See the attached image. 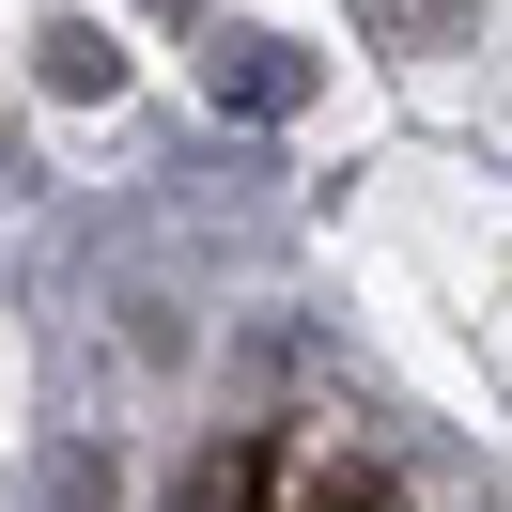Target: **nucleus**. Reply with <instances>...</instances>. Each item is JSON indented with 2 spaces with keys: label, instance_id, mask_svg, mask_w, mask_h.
I'll return each instance as SVG.
<instances>
[{
  "label": "nucleus",
  "instance_id": "obj_1",
  "mask_svg": "<svg viewBox=\"0 0 512 512\" xmlns=\"http://www.w3.org/2000/svg\"><path fill=\"white\" fill-rule=\"evenodd\" d=\"M202 94H218L233 125H295V109H311V47H280V32H218Z\"/></svg>",
  "mask_w": 512,
  "mask_h": 512
},
{
  "label": "nucleus",
  "instance_id": "obj_2",
  "mask_svg": "<svg viewBox=\"0 0 512 512\" xmlns=\"http://www.w3.org/2000/svg\"><path fill=\"white\" fill-rule=\"evenodd\" d=\"M109 78H125V47H109V32H78V16H63V32H47V94H109Z\"/></svg>",
  "mask_w": 512,
  "mask_h": 512
},
{
  "label": "nucleus",
  "instance_id": "obj_3",
  "mask_svg": "<svg viewBox=\"0 0 512 512\" xmlns=\"http://www.w3.org/2000/svg\"><path fill=\"white\" fill-rule=\"evenodd\" d=\"M373 16H388L404 47H466V16H481V0H373Z\"/></svg>",
  "mask_w": 512,
  "mask_h": 512
},
{
  "label": "nucleus",
  "instance_id": "obj_4",
  "mask_svg": "<svg viewBox=\"0 0 512 512\" xmlns=\"http://www.w3.org/2000/svg\"><path fill=\"white\" fill-rule=\"evenodd\" d=\"M295 512H404V481H373V466H357V481H311Z\"/></svg>",
  "mask_w": 512,
  "mask_h": 512
}]
</instances>
